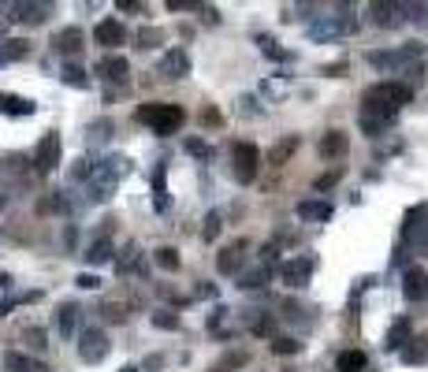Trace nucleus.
<instances>
[{"instance_id":"obj_21","label":"nucleus","mask_w":428,"mask_h":372,"mask_svg":"<svg viewBox=\"0 0 428 372\" xmlns=\"http://www.w3.org/2000/svg\"><path fill=\"white\" fill-rule=\"evenodd\" d=\"M395 12H402V4H369V23L372 26H395L399 23Z\"/></svg>"},{"instance_id":"obj_29","label":"nucleus","mask_w":428,"mask_h":372,"mask_svg":"<svg viewBox=\"0 0 428 372\" xmlns=\"http://www.w3.org/2000/svg\"><path fill=\"white\" fill-rule=\"evenodd\" d=\"M246 361H250V354H246V350H235V354H223L216 365H212V372H235V369H242Z\"/></svg>"},{"instance_id":"obj_39","label":"nucleus","mask_w":428,"mask_h":372,"mask_svg":"<svg viewBox=\"0 0 428 372\" xmlns=\"http://www.w3.org/2000/svg\"><path fill=\"white\" fill-rule=\"evenodd\" d=\"M23 339H26L30 346H38V350H45V346H49V343H45V332H41V327H26Z\"/></svg>"},{"instance_id":"obj_12","label":"nucleus","mask_w":428,"mask_h":372,"mask_svg":"<svg viewBox=\"0 0 428 372\" xmlns=\"http://www.w3.org/2000/svg\"><path fill=\"white\" fill-rule=\"evenodd\" d=\"M82 41H86L82 26H63V30H56V34H52V52H60V56H71V52L82 49Z\"/></svg>"},{"instance_id":"obj_2","label":"nucleus","mask_w":428,"mask_h":372,"mask_svg":"<svg viewBox=\"0 0 428 372\" xmlns=\"http://www.w3.org/2000/svg\"><path fill=\"white\" fill-rule=\"evenodd\" d=\"M138 123H145L149 130H157V134H175L179 127L187 123V112L183 104H168V101H149L134 112Z\"/></svg>"},{"instance_id":"obj_3","label":"nucleus","mask_w":428,"mask_h":372,"mask_svg":"<svg viewBox=\"0 0 428 372\" xmlns=\"http://www.w3.org/2000/svg\"><path fill=\"white\" fill-rule=\"evenodd\" d=\"M231 171L242 186H250L257 179V171H261V149H257L253 141H239V146L231 149Z\"/></svg>"},{"instance_id":"obj_13","label":"nucleus","mask_w":428,"mask_h":372,"mask_svg":"<svg viewBox=\"0 0 428 372\" xmlns=\"http://www.w3.org/2000/svg\"><path fill=\"white\" fill-rule=\"evenodd\" d=\"M97 75L109 82H127V75H131V63H127L120 52H109V56L97 60Z\"/></svg>"},{"instance_id":"obj_19","label":"nucleus","mask_w":428,"mask_h":372,"mask_svg":"<svg viewBox=\"0 0 428 372\" xmlns=\"http://www.w3.org/2000/svg\"><path fill=\"white\" fill-rule=\"evenodd\" d=\"M410 332H413L410 316H399V320L388 327V335H383V346H388V350H402L406 343H410Z\"/></svg>"},{"instance_id":"obj_7","label":"nucleus","mask_w":428,"mask_h":372,"mask_svg":"<svg viewBox=\"0 0 428 372\" xmlns=\"http://www.w3.org/2000/svg\"><path fill=\"white\" fill-rule=\"evenodd\" d=\"M406 242H413L417 249L428 254V205H417V209L406 212V227H402Z\"/></svg>"},{"instance_id":"obj_48","label":"nucleus","mask_w":428,"mask_h":372,"mask_svg":"<svg viewBox=\"0 0 428 372\" xmlns=\"http://www.w3.org/2000/svg\"><path fill=\"white\" fill-rule=\"evenodd\" d=\"M123 372H138V365H127V369H123Z\"/></svg>"},{"instance_id":"obj_11","label":"nucleus","mask_w":428,"mask_h":372,"mask_svg":"<svg viewBox=\"0 0 428 372\" xmlns=\"http://www.w3.org/2000/svg\"><path fill=\"white\" fill-rule=\"evenodd\" d=\"M52 15V4H38V0H23V4H12V19L26 26H38Z\"/></svg>"},{"instance_id":"obj_44","label":"nucleus","mask_w":428,"mask_h":372,"mask_svg":"<svg viewBox=\"0 0 428 372\" xmlns=\"http://www.w3.org/2000/svg\"><path fill=\"white\" fill-rule=\"evenodd\" d=\"M138 41H142V49H149L153 41H160V30H142V34H138Z\"/></svg>"},{"instance_id":"obj_34","label":"nucleus","mask_w":428,"mask_h":372,"mask_svg":"<svg viewBox=\"0 0 428 372\" xmlns=\"http://www.w3.org/2000/svg\"><path fill=\"white\" fill-rule=\"evenodd\" d=\"M153 327H160V332H175V327H179V316L168 313V309H157V313H153Z\"/></svg>"},{"instance_id":"obj_27","label":"nucleus","mask_w":428,"mask_h":372,"mask_svg":"<svg viewBox=\"0 0 428 372\" xmlns=\"http://www.w3.org/2000/svg\"><path fill=\"white\" fill-rule=\"evenodd\" d=\"M391 119H395V116H380V112H365V108H361V116H358V123H361V130H365V134H369V138H377V134H380V130H383V127H388V123H391Z\"/></svg>"},{"instance_id":"obj_25","label":"nucleus","mask_w":428,"mask_h":372,"mask_svg":"<svg viewBox=\"0 0 428 372\" xmlns=\"http://www.w3.org/2000/svg\"><path fill=\"white\" fill-rule=\"evenodd\" d=\"M112 257H116L112 238H97V242H90V249H86V261H90V265H109Z\"/></svg>"},{"instance_id":"obj_47","label":"nucleus","mask_w":428,"mask_h":372,"mask_svg":"<svg viewBox=\"0 0 428 372\" xmlns=\"http://www.w3.org/2000/svg\"><path fill=\"white\" fill-rule=\"evenodd\" d=\"M342 71H347V63H328L324 68V75H342Z\"/></svg>"},{"instance_id":"obj_50","label":"nucleus","mask_w":428,"mask_h":372,"mask_svg":"<svg viewBox=\"0 0 428 372\" xmlns=\"http://www.w3.org/2000/svg\"><path fill=\"white\" fill-rule=\"evenodd\" d=\"M0 205H4V198H0Z\"/></svg>"},{"instance_id":"obj_45","label":"nucleus","mask_w":428,"mask_h":372,"mask_svg":"<svg viewBox=\"0 0 428 372\" xmlns=\"http://www.w3.org/2000/svg\"><path fill=\"white\" fill-rule=\"evenodd\" d=\"M272 332V320H269V316H264V320H257L253 324V335H269Z\"/></svg>"},{"instance_id":"obj_23","label":"nucleus","mask_w":428,"mask_h":372,"mask_svg":"<svg viewBox=\"0 0 428 372\" xmlns=\"http://www.w3.org/2000/svg\"><path fill=\"white\" fill-rule=\"evenodd\" d=\"M116 272H120V276H131V272H142V254H138V246H134V242L127 246L120 257H116Z\"/></svg>"},{"instance_id":"obj_1","label":"nucleus","mask_w":428,"mask_h":372,"mask_svg":"<svg viewBox=\"0 0 428 372\" xmlns=\"http://www.w3.org/2000/svg\"><path fill=\"white\" fill-rule=\"evenodd\" d=\"M410 101H413V90L406 82H377L361 93V108L365 112H380V116H395Z\"/></svg>"},{"instance_id":"obj_35","label":"nucleus","mask_w":428,"mask_h":372,"mask_svg":"<svg viewBox=\"0 0 428 372\" xmlns=\"http://www.w3.org/2000/svg\"><path fill=\"white\" fill-rule=\"evenodd\" d=\"M298 350H302V343H298V339H272V354H280V357H287V354H298Z\"/></svg>"},{"instance_id":"obj_16","label":"nucleus","mask_w":428,"mask_h":372,"mask_svg":"<svg viewBox=\"0 0 428 372\" xmlns=\"http://www.w3.org/2000/svg\"><path fill=\"white\" fill-rule=\"evenodd\" d=\"M4 369L8 372H49L45 361L30 357V354H23V350H8V354H4Z\"/></svg>"},{"instance_id":"obj_15","label":"nucleus","mask_w":428,"mask_h":372,"mask_svg":"<svg viewBox=\"0 0 428 372\" xmlns=\"http://www.w3.org/2000/svg\"><path fill=\"white\" fill-rule=\"evenodd\" d=\"M79 316H82V309L74 302H63L60 305V313H56V332H60V339H74V335H79Z\"/></svg>"},{"instance_id":"obj_24","label":"nucleus","mask_w":428,"mask_h":372,"mask_svg":"<svg viewBox=\"0 0 428 372\" xmlns=\"http://www.w3.org/2000/svg\"><path fill=\"white\" fill-rule=\"evenodd\" d=\"M0 112H8V116H30V112H34V101L15 97V93H0Z\"/></svg>"},{"instance_id":"obj_26","label":"nucleus","mask_w":428,"mask_h":372,"mask_svg":"<svg viewBox=\"0 0 428 372\" xmlns=\"http://www.w3.org/2000/svg\"><path fill=\"white\" fill-rule=\"evenodd\" d=\"M0 56H4L8 63L26 60V56H30V41H23V38H8V41H0Z\"/></svg>"},{"instance_id":"obj_14","label":"nucleus","mask_w":428,"mask_h":372,"mask_svg":"<svg viewBox=\"0 0 428 372\" xmlns=\"http://www.w3.org/2000/svg\"><path fill=\"white\" fill-rule=\"evenodd\" d=\"M402 294L410 302H417V298H428V272L425 268H406L402 272Z\"/></svg>"},{"instance_id":"obj_4","label":"nucleus","mask_w":428,"mask_h":372,"mask_svg":"<svg viewBox=\"0 0 428 372\" xmlns=\"http://www.w3.org/2000/svg\"><path fill=\"white\" fill-rule=\"evenodd\" d=\"M79 357L82 365H101L109 357V335L101 327H82L79 332Z\"/></svg>"},{"instance_id":"obj_6","label":"nucleus","mask_w":428,"mask_h":372,"mask_svg":"<svg viewBox=\"0 0 428 372\" xmlns=\"http://www.w3.org/2000/svg\"><path fill=\"white\" fill-rule=\"evenodd\" d=\"M30 164H34L38 175H49V171L60 164V134H56V130H49V134L34 146V157H30Z\"/></svg>"},{"instance_id":"obj_49","label":"nucleus","mask_w":428,"mask_h":372,"mask_svg":"<svg viewBox=\"0 0 428 372\" xmlns=\"http://www.w3.org/2000/svg\"><path fill=\"white\" fill-rule=\"evenodd\" d=\"M0 63H8V60H4V56H0Z\"/></svg>"},{"instance_id":"obj_36","label":"nucleus","mask_w":428,"mask_h":372,"mask_svg":"<svg viewBox=\"0 0 428 372\" xmlns=\"http://www.w3.org/2000/svg\"><path fill=\"white\" fill-rule=\"evenodd\" d=\"M220 227H223V224H220V212L212 209V212L205 216V227H201V238H205V242H212V238L220 235Z\"/></svg>"},{"instance_id":"obj_42","label":"nucleus","mask_w":428,"mask_h":372,"mask_svg":"<svg viewBox=\"0 0 428 372\" xmlns=\"http://www.w3.org/2000/svg\"><path fill=\"white\" fill-rule=\"evenodd\" d=\"M74 283H79L82 290H97V287H101V279H97V276H90V272H86V276H79Z\"/></svg>"},{"instance_id":"obj_31","label":"nucleus","mask_w":428,"mask_h":372,"mask_svg":"<svg viewBox=\"0 0 428 372\" xmlns=\"http://www.w3.org/2000/svg\"><path fill=\"white\" fill-rule=\"evenodd\" d=\"M153 261H157V268L175 272V268H179V249H175V246H160L157 254H153Z\"/></svg>"},{"instance_id":"obj_9","label":"nucleus","mask_w":428,"mask_h":372,"mask_svg":"<svg viewBox=\"0 0 428 372\" xmlns=\"http://www.w3.org/2000/svg\"><path fill=\"white\" fill-rule=\"evenodd\" d=\"M157 75H160V79H187V75H190L187 49H168L164 56L157 60Z\"/></svg>"},{"instance_id":"obj_18","label":"nucleus","mask_w":428,"mask_h":372,"mask_svg":"<svg viewBox=\"0 0 428 372\" xmlns=\"http://www.w3.org/2000/svg\"><path fill=\"white\" fill-rule=\"evenodd\" d=\"M298 220H309V224H324V220H331V201H298Z\"/></svg>"},{"instance_id":"obj_41","label":"nucleus","mask_w":428,"mask_h":372,"mask_svg":"<svg viewBox=\"0 0 428 372\" xmlns=\"http://www.w3.org/2000/svg\"><path fill=\"white\" fill-rule=\"evenodd\" d=\"M187 153H194V157H201V160H209V157H212V149L205 146V141H198V138H190V141H187Z\"/></svg>"},{"instance_id":"obj_10","label":"nucleus","mask_w":428,"mask_h":372,"mask_svg":"<svg viewBox=\"0 0 428 372\" xmlns=\"http://www.w3.org/2000/svg\"><path fill=\"white\" fill-rule=\"evenodd\" d=\"M93 41L104 45V49H120L123 41H127V30H123L120 19H101V23L93 26Z\"/></svg>"},{"instance_id":"obj_28","label":"nucleus","mask_w":428,"mask_h":372,"mask_svg":"<svg viewBox=\"0 0 428 372\" xmlns=\"http://www.w3.org/2000/svg\"><path fill=\"white\" fill-rule=\"evenodd\" d=\"M63 82L68 86H74V90H86V86H90V75H86V68L82 63H63Z\"/></svg>"},{"instance_id":"obj_46","label":"nucleus","mask_w":428,"mask_h":372,"mask_svg":"<svg viewBox=\"0 0 428 372\" xmlns=\"http://www.w3.org/2000/svg\"><path fill=\"white\" fill-rule=\"evenodd\" d=\"M116 8H120V12H142V4H138V0H120Z\"/></svg>"},{"instance_id":"obj_37","label":"nucleus","mask_w":428,"mask_h":372,"mask_svg":"<svg viewBox=\"0 0 428 372\" xmlns=\"http://www.w3.org/2000/svg\"><path fill=\"white\" fill-rule=\"evenodd\" d=\"M153 190H157V212L168 209V194H164V168H157L153 175Z\"/></svg>"},{"instance_id":"obj_32","label":"nucleus","mask_w":428,"mask_h":372,"mask_svg":"<svg viewBox=\"0 0 428 372\" xmlns=\"http://www.w3.org/2000/svg\"><path fill=\"white\" fill-rule=\"evenodd\" d=\"M264 283H269V272H264V268H253V272H246V276L239 279V287H242V290H261Z\"/></svg>"},{"instance_id":"obj_40","label":"nucleus","mask_w":428,"mask_h":372,"mask_svg":"<svg viewBox=\"0 0 428 372\" xmlns=\"http://www.w3.org/2000/svg\"><path fill=\"white\" fill-rule=\"evenodd\" d=\"M257 45L269 52L272 60H287V52H283V49H276V41H272V38H257Z\"/></svg>"},{"instance_id":"obj_38","label":"nucleus","mask_w":428,"mask_h":372,"mask_svg":"<svg viewBox=\"0 0 428 372\" xmlns=\"http://www.w3.org/2000/svg\"><path fill=\"white\" fill-rule=\"evenodd\" d=\"M201 0H168V12H201Z\"/></svg>"},{"instance_id":"obj_20","label":"nucleus","mask_w":428,"mask_h":372,"mask_svg":"<svg viewBox=\"0 0 428 372\" xmlns=\"http://www.w3.org/2000/svg\"><path fill=\"white\" fill-rule=\"evenodd\" d=\"M242 249H246V242H235V246H228V249H220L216 268L223 272V276H231V272L242 268Z\"/></svg>"},{"instance_id":"obj_30","label":"nucleus","mask_w":428,"mask_h":372,"mask_svg":"<svg viewBox=\"0 0 428 372\" xmlns=\"http://www.w3.org/2000/svg\"><path fill=\"white\" fill-rule=\"evenodd\" d=\"M101 316H104V320H112V324H123L127 316H131V305H123V302H101Z\"/></svg>"},{"instance_id":"obj_22","label":"nucleus","mask_w":428,"mask_h":372,"mask_svg":"<svg viewBox=\"0 0 428 372\" xmlns=\"http://www.w3.org/2000/svg\"><path fill=\"white\" fill-rule=\"evenodd\" d=\"M365 369H369V357L361 350H342L335 361V372H365Z\"/></svg>"},{"instance_id":"obj_17","label":"nucleus","mask_w":428,"mask_h":372,"mask_svg":"<svg viewBox=\"0 0 428 372\" xmlns=\"http://www.w3.org/2000/svg\"><path fill=\"white\" fill-rule=\"evenodd\" d=\"M347 149H350V138L342 134V130H328V134L320 138V157H328V160L347 157Z\"/></svg>"},{"instance_id":"obj_5","label":"nucleus","mask_w":428,"mask_h":372,"mask_svg":"<svg viewBox=\"0 0 428 372\" xmlns=\"http://www.w3.org/2000/svg\"><path fill=\"white\" fill-rule=\"evenodd\" d=\"M421 56V45H406V49H395V52H369V63L377 71H402Z\"/></svg>"},{"instance_id":"obj_43","label":"nucleus","mask_w":428,"mask_h":372,"mask_svg":"<svg viewBox=\"0 0 428 372\" xmlns=\"http://www.w3.org/2000/svg\"><path fill=\"white\" fill-rule=\"evenodd\" d=\"M335 183H339V171H328L317 179V190H328V186H335Z\"/></svg>"},{"instance_id":"obj_8","label":"nucleus","mask_w":428,"mask_h":372,"mask_svg":"<svg viewBox=\"0 0 428 372\" xmlns=\"http://www.w3.org/2000/svg\"><path fill=\"white\" fill-rule=\"evenodd\" d=\"M313 268H317V261L313 257H291V261H283V268H280V276L287 287H306L309 279H313Z\"/></svg>"},{"instance_id":"obj_33","label":"nucleus","mask_w":428,"mask_h":372,"mask_svg":"<svg viewBox=\"0 0 428 372\" xmlns=\"http://www.w3.org/2000/svg\"><path fill=\"white\" fill-rule=\"evenodd\" d=\"M298 149V138H283L280 146H276L272 153H269V164H283L287 157H291V153Z\"/></svg>"}]
</instances>
